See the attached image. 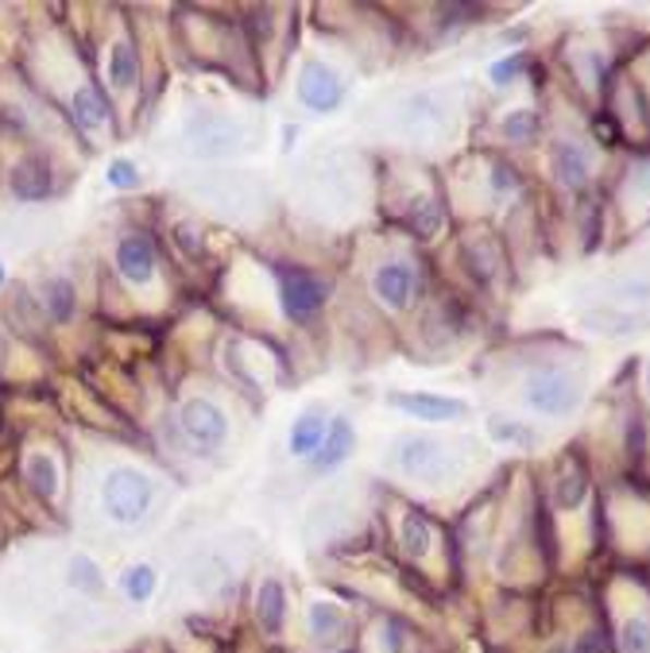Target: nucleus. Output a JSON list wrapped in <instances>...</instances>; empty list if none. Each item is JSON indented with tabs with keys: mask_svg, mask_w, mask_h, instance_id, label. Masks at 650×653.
<instances>
[{
	"mask_svg": "<svg viewBox=\"0 0 650 653\" xmlns=\"http://www.w3.org/2000/svg\"><path fill=\"white\" fill-rule=\"evenodd\" d=\"M392 460L407 480H419L426 487L454 484L465 472V460L454 452V445L434 437V433H407L392 445Z\"/></svg>",
	"mask_w": 650,
	"mask_h": 653,
	"instance_id": "f257e3e1",
	"label": "nucleus"
},
{
	"mask_svg": "<svg viewBox=\"0 0 650 653\" xmlns=\"http://www.w3.org/2000/svg\"><path fill=\"white\" fill-rule=\"evenodd\" d=\"M279 310L291 325H314L329 306V282L310 267H279Z\"/></svg>",
	"mask_w": 650,
	"mask_h": 653,
	"instance_id": "f03ea898",
	"label": "nucleus"
},
{
	"mask_svg": "<svg viewBox=\"0 0 650 653\" xmlns=\"http://www.w3.org/2000/svg\"><path fill=\"white\" fill-rule=\"evenodd\" d=\"M155 499V487L140 468H109L105 472V484H101V503H105V515L117 522V527H136L140 518L152 510Z\"/></svg>",
	"mask_w": 650,
	"mask_h": 653,
	"instance_id": "7ed1b4c3",
	"label": "nucleus"
},
{
	"mask_svg": "<svg viewBox=\"0 0 650 653\" xmlns=\"http://www.w3.org/2000/svg\"><path fill=\"white\" fill-rule=\"evenodd\" d=\"M522 399L534 414L542 418H565L574 414L577 402H581V383L565 367H539V372L527 375L522 383Z\"/></svg>",
	"mask_w": 650,
	"mask_h": 653,
	"instance_id": "20e7f679",
	"label": "nucleus"
},
{
	"mask_svg": "<svg viewBox=\"0 0 650 653\" xmlns=\"http://www.w3.org/2000/svg\"><path fill=\"white\" fill-rule=\"evenodd\" d=\"M419 282H422L419 267H414L411 255H387V259L376 264L369 287H372V298H376L387 314H402V310H411L414 294H419Z\"/></svg>",
	"mask_w": 650,
	"mask_h": 653,
	"instance_id": "39448f33",
	"label": "nucleus"
},
{
	"mask_svg": "<svg viewBox=\"0 0 650 653\" xmlns=\"http://www.w3.org/2000/svg\"><path fill=\"white\" fill-rule=\"evenodd\" d=\"M179 430H182V437L194 445V449H202V452L221 449L225 437H229V414H225L214 399H202V395H194V399L182 402Z\"/></svg>",
	"mask_w": 650,
	"mask_h": 653,
	"instance_id": "423d86ee",
	"label": "nucleus"
},
{
	"mask_svg": "<svg viewBox=\"0 0 650 653\" xmlns=\"http://www.w3.org/2000/svg\"><path fill=\"white\" fill-rule=\"evenodd\" d=\"M294 94H299L302 109L325 117V112H337L345 105V77L329 62L306 59L299 70V82H294Z\"/></svg>",
	"mask_w": 650,
	"mask_h": 653,
	"instance_id": "0eeeda50",
	"label": "nucleus"
},
{
	"mask_svg": "<svg viewBox=\"0 0 650 653\" xmlns=\"http://www.w3.org/2000/svg\"><path fill=\"white\" fill-rule=\"evenodd\" d=\"M186 144L194 155H229L244 144V124L225 112H194L186 124Z\"/></svg>",
	"mask_w": 650,
	"mask_h": 653,
	"instance_id": "6e6552de",
	"label": "nucleus"
},
{
	"mask_svg": "<svg viewBox=\"0 0 650 653\" xmlns=\"http://www.w3.org/2000/svg\"><path fill=\"white\" fill-rule=\"evenodd\" d=\"M387 407L399 410V414L414 418V422H461L469 414V402L454 399V395H437V390H392L387 395Z\"/></svg>",
	"mask_w": 650,
	"mask_h": 653,
	"instance_id": "1a4fd4ad",
	"label": "nucleus"
},
{
	"mask_svg": "<svg viewBox=\"0 0 650 653\" xmlns=\"http://www.w3.org/2000/svg\"><path fill=\"white\" fill-rule=\"evenodd\" d=\"M112 264H117V275L129 287H147L155 279V244L147 232H124L117 240V252H112Z\"/></svg>",
	"mask_w": 650,
	"mask_h": 653,
	"instance_id": "9d476101",
	"label": "nucleus"
},
{
	"mask_svg": "<svg viewBox=\"0 0 650 653\" xmlns=\"http://www.w3.org/2000/svg\"><path fill=\"white\" fill-rule=\"evenodd\" d=\"M306 638L314 645H325V653L345 645V634H349L352 619L337 600H310L306 603Z\"/></svg>",
	"mask_w": 650,
	"mask_h": 653,
	"instance_id": "9b49d317",
	"label": "nucleus"
},
{
	"mask_svg": "<svg viewBox=\"0 0 650 653\" xmlns=\"http://www.w3.org/2000/svg\"><path fill=\"white\" fill-rule=\"evenodd\" d=\"M402 132L411 140H422V144H430V140H437L449 128V117H445V105H442V94H414L411 101L402 105V117H399Z\"/></svg>",
	"mask_w": 650,
	"mask_h": 653,
	"instance_id": "f8f14e48",
	"label": "nucleus"
},
{
	"mask_svg": "<svg viewBox=\"0 0 650 653\" xmlns=\"http://www.w3.org/2000/svg\"><path fill=\"white\" fill-rule=\"evenodd\" d=\"M252 615H256V627L267 638H279L291 619V592L279 577H264L256 584V600H252Z\"/></svg>",
	"mask_w": 650,
	"mask_h": 653,
	"instance_id": "ddd939ff",
	"label": "nucleus"
},
{
	"mask_svg": "<svg viewBox=\"0 0 650 653\" xmlns=\"http://www.w3.org/2000/svg\"><path fill=\"white\" fill-rule=\"evenodd\" d=\"M9 190L16 202H47L55 194V174H51V162L44 155H24V159L12 162L9 170Z\"/></svg>",
	"mask_w": 650,
	"mask_h": 653,
	"instance_id": "4468645a",
	"label": "nucleus"
},
{
	"mask_svg": "<svg viewBox=\"0 0 650 653\" xmlns=\"http://www.w3.org/2000/svg\"><path fill=\"white\" fill-rule=\"evenodd\" d=\"M550 170H554L557 186L585 190L592 179V152L581 140H557V144L550 147Z\"/></svg>",
	"mask_w": 650,
	"mask_h": 653,
	"instance_id": "2eb2a0df",
	"label": "nucleus"
},
{
	"mask_svg": "<svg viewBox=\"0 0 650 653\" xmlns=\"http://www.w3.org/2000/svg\"><path fill=\"white\" fill-rule=\"evenodd\" d=\"M352 452H357V430H352V422L345 414L329 418V430H325L322 449L310 457V472H314V475L337 472V468H341Z\"/></svg>",
	"mask_w": 650,
	"mask_h": 653,
	"instance_id": "dca6fc26",
	"label": "nucleus"
},
{
	"mask_svg": "<svg viewBox=\"0 0 650 653\" xmlns=\"http://www.w3.org/2000/svg\"><path fill=\"white\" fill-rule=\"evenodd\" d=\"M402 229L419 240H434L445 229V205L437 194H411L402 205Z\"/></svg>",
	"mask_w": 650,
	"mask_h": 653,
	"instance_id": "f3484780",
	"label": "nucleus"
},
{
	"mask_svg": "<svg viewBox=\"0 0 650 653\" xmlns=\"http://www.w3.org/2000/svg\"><path fill=\"white\" fill-rule=\"evenodd\" d=\"M325 430H329V418H325V410L310 407L302 410L299 418L291 422V433H287V449H291L294 460H310L317 449H322L325 442Z\"/></svg>",
	"mask_w": 650,
	"mask_h": 653,
	"instance_id": "a211bd4d",
	"label": "nucleus"
},
{
	"mask_svg": "<svg viewBox=\"0 0 650 653\" xmlns=\"http://www.w3.org/2000/svg\"><path fill=\"white\" fill-rule=\"evenodd\" d=\"M399 545H402V553H407L411 560H426L430 553H434L437 530H434V522H430L426 510H414V507L402 510V518H399Z\"/></svg>",
	"mask_w": 650,
	"mask_h": 653,
	"instance_id": "6ab92c4d",
	"label": "nucleus"
},
{
	"mask_svg": "<svg viewBox=\"0 0 650 653\" xmlns=\"http://www.w3.org/2000/svg\"><path fill=\"white\" fill-rule=\"evenodd\" d=\"M39 302H44V314L51 317L55 325L74 322L77 290H74V282H70L67 275H51V279H44V287H39Z\"/></svg>",
	"mask_w": 650,
	"mask_h": 653,
	"instance_id": "aec40b11",
	"label": "nucleus"
},
{
	"mask_svg": "<svg viewBox=\"0 0 650 653\" xmlns=\"http://www.w3.org/2000/svg\"><path fill=\"white\" fill-rule=\"evenodd\" d=\"M24 484L32 487L44 503H51L55 495H59V484H62L59 460H55L51 452H27L24 457Z\"/></svg>",
	"mask_w": 650,
	"mask_h": 653,
	"instance_id": "412c9836",
	"label": "nucleus"
},
{
	"mask_svg": "<svg viewBox=\"0 0 650 653\" xmlns=\"http://www.w3.org/2000/svg\"><path fill=\"white\" fill-rule=\"evenodd\" d=\"M647 322H650V314H635V310L604 306V302H600L597 310H589V314H585V325H589L592 332H607V337H627V332H639Z\"/></svg>",
	"mask_w": 650,
	"mask_h": 653,
	"instance_id": "4be33fe9",
	"label": "nucleus"
},
{
	"mask_svg": "<svg viewBox=\"0 0 650 653\" xmlns=\"http://www.w3.org/2000/svg\"><path fill=\"white\" fill-rule=\"evenodd\" d=\"M461 259H465V267H469V275L480 282V287H488V282L496 279L499 252H496V244H492L488 237H469V240H465V244H461Z\"/></svg>",
	"mask_w": 650,
	"mask_h": 653,
	"instance_id": "5701e85b",
	"label": "nucleus"
},
{
	"mask_svg": "<svg viewBox=\"0 0 650 653\" xmlns=\"http://www.w3.org/2000/svg\"><path fill=\"white\" fill-rule=\"evenodd\" d=\"M488 437L504 449H534L539 445V430L531 422H519V418L507 414H492L488 418Z\"/></svg>",
	"mask_w": 650,
	"mask_h": 653,
	"instance_id": "b1692460",
	"label": "nucleus"
},
{
	"mask_svg": "<svg viewBox=\"0 0 650 653\" xmlns=\"http://www.w3.org/2000/svg\"><path fill=\"white\" fill-rule=\"evenodd\" d=\"M70 109H74V120L82 128H105L109 124V97L97 89V85H77L74 97H70Z\"/></svg>",
	"mask_w": 650,
	"mask_h": 653,
	"instance_id": "393cba45",
	"label": "nucleus"
},
{
	"mask_svg": "<svg viewBox=\"0 0 650 653\" xmlns=\"http://www.w3.org/2000/svg\"><path fill=\"white\" fill-rule=\"evenodd\" d=\"M109 85L112 89H132L140 77V55L136 47H132V39H117L109 47Z\"/></svg>",
	"mask_w": 650,
	"mask_h": 653,
	"instance_id": "a878e982",
	"label": "nucleus"
},
{
	"mask_svg": "<svg viewBox=\"0 0 650 653\" xmlns=\"http://www.w3.org/2000/svg\"><path fill=\"white\" fill-rule=\"evenodd\" d=\"M67 580H70V588H74L77 595H101L105 592V572H101V565L89 557V553H77V557H70Z\"/></svg>",
	"mask_w": 650,
	"mask_h": 653,
	"instance_id": "bb28decb",
	"label": "nucleus"
},
{
	"mask_svg": "<svg viewBox=\"0 0 650 653\" xmlns=\"http://www.w3.org/2000/svg\"><path fill=\"white\" fill-rule=\"evenodd\" d=\"M155 588H159V572L152 569V565H129L124 569V577H120V592H124V600L129 603H147L155 595Z\"/></svg>",
	"mask_w": 650,
	"mask_h": 653,
	"instance_id": "cd10ccee",
	"label": "nucleus"
},
{
	"mask_svg": "<svg viewBox=\"0 0 650 653\" xmlns=\"http://www.w3.org/2000/svg\"><path fill=\"white\" fill-rule=\"evenodd\" d=\"M585 495H589V475H585L581 468L565 464V472L557 475V484H554V503L562 510H577L585 503Z\"/></svg>",
	"mask_w": 650,
	"mask_h": 653,
	"instance_id": "c85d7f7f",
	"label": "nucleus"
},
{
	"mask_svg": "<svg viewBox=\"0 0 650 653\" xmlns=\"http://www.w3.org/2000/svg\"><path fill=\"white\" fill-rule=\"evenodd\" d=\"M619 653H650V615L647 612H635L619 622V634H616Z\"/></svg>",
	"mask_w": 650,
	"mask_h": 653,
	"instance_id": "c756f323",
	"label": "nucleus"
},
{
	"mask_svg": "<svg viewBox=\"0 0 650 653\" xmlns=\"http://www.w3.org/2000/svg\"><path fill=\"white\" fill-rule=\"evenodd\" d=\"M376 653H411V630L407 622H399L395 615H387L384 622L376 627Z\"/></svg>",
	"mask_w": 650,
	"mask_h": 653,
	"instance_id": "7c9ffc66",
	"label": "nucleus"
},
{
	"mask_svg": "<svg viewBox=\"0 0 650 653\" xmlns=\"http://www.w3.org/2000/svg\"><path fill=\"white\" fill-rule=\"evenodd\" d=\"M504 136L511 140V144H531L534 136H539V117H534V109H515L504 117Z\"/></svg>",
	"mask_w": 650,
	"mask_h": 653,
	"instance_id": "2f4dec72",
	"label": "nucleus"
},
{
	"mask_svg": "<svg viewBox=\"0 0 650 653\" xmlns=\"http://www.w3.org/2000/svg\"><path fill=\"white\" fill-rule=\"evenodd\" d=\"M488 182H492V194L504 202V197H515L522 190V179H519V170L511 167V162H496L492 167V174H488Z\"/></svg>",
	"mask_w": 650,
	"mask_h": 653,
	"instance_id": "473e14b6",
	"label": "nucleus"
},
{
	"mask_svg": "<svg viewBox=\"0 0 650 653\" xmlns=\"http://www.w3.org/2000/svg\"><path fill=\"white\" fill-rule=\"evenodd\" d=\"M554 653H607V634L600 627H585L581 634L569 638V642Z\"/></svg>",
	"mask_w": 650,
	"mask_h": 653,
	"instance_id": "72a5a7b5",
	"label": "nucleus"
},
{
	"mask_svg": "<svg viewBox=\"0 0 650 653\" xmlns=\"http://www.w3.org/2000/svg\"><path fill=\"white\" fill-rule=\"evenodd\" d=\"M105 179H109L112 190H136L144 174H140V167L132 159H112L109 170H105Z\"/></svg>",
	"mask_w": 650,
	"mask_h": 653,
	"instance_id": "f704fd0d",
	"label": "nucleus"
},
{
	"mask_svg": "<svg viewBox=\"0 0 650 653\" xmlns=\"http://www.w3.org/2000/svg\"><path fill=\"white\" fill-rule=\"evenodd\" d=\"M527 66H531V59H527L522 51L507 55V59H499L496 66H492V82H496V85H515L522 74H527Z\"/></svg>",
	"mask_w": 650,
	"mask_h": 653,
	"instance_id": "c9c22d12",
	"label": "nucleus"
},
{
	"mask_svg": "<svg viewBox=\"0 0 650 653\" xmlns=\"http://www.w3.org/2000/svg\"><path fill=\"white\" fill-rule=\"evenodd\" d=\"M174 244H179L186 255H202V252H206V244H202V232H197L194 225H174Z\"/></svg>",
	"mask_w": 650,
	"mask_h": 653,
	"instance_id": "e433bc0d",
	"label": "nucleus"
},
{
	"mask_svg": "<svg viewBox=\"0 0 650 653\" xmlns=\"http://www.w3.org/2000/svg\"><path fill=\"white\" fill-rule=\"evenodd\" d=\"M642 182H647V186H650V159L642 162Z\"/></svg>",
	"mask_w": 650,
	"mask_h": 653,
	"instance_id": "4c0bfd02",
	"label": "nucleus"
},
{
	"mask_svg": "<svg viewBox=\"0 0 650 653\" xmlns=\"http://www.w3.org/2000/svg\"><path fill=\"white\" fill-rule=\"evenodd\" d=\"M329 653H357L352 645H337V650H329Z\"/></svg>",
	"mask_w": 650,
	"mask_h": 653,
	"instance_id": "58836bf2",
	"label": "nucleus"
},
{
	"mask_svg": "<svg viewBox=\"0 0 650 653\" xmlns=\"http://www.w3.org/2000/svg\"><path fill=\"white\" fill-rule=\"evenodd\" d=\"M647 390H650V364H647Z\"/></svg>",
	"mask_w": 650,
	"mask_h": 653,
	"instance_id": "ea45409f",
	"label": "nucleus"
},
{
	"mask_svg": "<svg viewBox=\"0 0 650 653\" xmlns=\"http://www.w3.org/2000/svg\"><path fill=\"white\" fill-rule=\"evenodd\" d=\"M0 282H4V264H0Z\"/></svg>",
	"mask_w": 650,
	"mask_h": 653,
	"instance_id": "a19ab883",
	"label": "nucleus"
}]
</instances>
